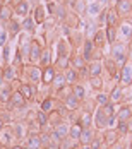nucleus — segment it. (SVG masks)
<instances>
[{"label": "nucleus", "mask_w": 132, "mask_h": 149, "mask_svg": "<svg viewBox=\"0 0 132 149\" xmlns=\"http://www.w3.org/2000/svg\"><path fill=\"white\" fill-rule=\"evenodd\" d=\"M127 48H125V45L124 43H113L112 45V57H113V60L117 62V63H124L125 65V60H127Z\"/></svg>", "instance_id": "nucleus-1"}, {"label": "nucleus", "mask_w": 132, "mask_h": 149, "mask_svg": "<svg viewBox=\"0 0 132 149\" xmlns=\"http://www.w3.org/2000/svg\"><path fill=\"white\" fill-rule=\"evenodd\" d=\"M132 10V0H117V7H115V12L120 15L129 14Z\"/></svg>", "instance_id": "nucleus-2"}, {"label": "nucleus", "mask_w": 132, "mask_h": 149, "mask_svg": "<svg viewBox=\"0 0 132 149\" xmlns=\"http://www.w3.org/2000/svg\"><path fill=\"white\" fill-rule=\"evenodd\" d=\"M120 82H122L124 86H131L132 84V65H124V67H122Z\"/></svg>", "instance_id": "nucleus-3"}, {"label": "nucleus", "mask_w": 132, "mask_h": 149, "mask_svg": "<svg viewBox=\"0 0 132 149\" xmlns=\"http://www.w3.org/2000/svg\"><path fill=\"white\" fill-rule=\"evenodd\" d=\"M12 135H14V130H12V129H9V127L2 129V130H0V142H2V146H10Z\"/></svg>", "instance_id": "nucleus-4"}, {"label": "nucleus", "mask_w": 132, "mask_h": 149, "mask_svg": "<svg viewBox=\"0 0 132 149\" xmlns=\"http://www.w3.org/2000/svg\"><path fill=\"white\" fill-rule=\"evenodd\" d=\"M41 141H40V134L36 132H29L28 135V149H41Z\"/></svg>", "instance_id": "nucleus-5"}, {"label": "nucleus", "mask_w": 132, "mask_h": 149, "mask_svg": "<svg viewBox=\"0 0 132 149\" xmlns=\"http://www.w3.org/2000/svg\"><path fill=\"white\" fill-rule=\"evenodd\" d=\"M19 93L24 96V100H33V98H34V94H36L34 88H33L31 84H26V82L19 86Z\"/></svg>", "instance_id": "nucleus-6"}, {"label": "nucleus", "mask_w": 132, "mask_h": 149, "mask_svg": "<svg viewBox=\"0 0 132 149\" xmlns=\"http://www.w3.org/2000/svg\"><path fill=\"white\" fill-rule=\"evenodd\" d=\"M24 103H26V100H24V96L17 91V93H12L10 94V98H9V104L14 108V106H24Z\"/></svg>", "instance_id": "nucleus-7"}, {"label": "nucleus", "mask_w": 132, "mask_h": 149, "mask_svg": "<svg viewBox=\"0 0 132 149\" xmlns=\"http://www.w3.org/2000/svg\"><path fill=\"white\" fill-rule=\"evenodd\" d=\"M55 69H52L50 65L43 69V74H41V79H43V84H52V81L55 79Z\"/></svg>", "instance_id": "nucleus-8"}, {"label": "nucleus", "mask_w": 132, "mask_h": 149, "mask_svg": "<svg viewBox=\"0 0 132 149\" xmlns=\"http://www.w3.org/2000/svg\"><path fill=\"white\" fill-rule=\"evenodd\" d=\"M94 125H96L98 129L108 125V117L103 113V110H98V111H96V115H94Z\"/></svg>", "instance_id": "nucleus-9"}, {"label": "nucleus", "mask_w": 132, "mask_h": 149, "mask_svg": "<svg viewBox=\"0 0 132 149\" xmlns=\"http://www.w3.org/2000/svg\"><path fill=\"white\" fill-rule=\"evenodd\" d=\"M93 139H94V137H93V130H91L89 127H84V129H82V132H81V135H79V139H77V141H79L81 144H89V142H91Z\"/></svg>", "instance_id": "nucleus-10"}, {"label": "nucleus", "mask_w": 132, "mask_h": 149, "mask_svg": "<svg viewBox=\"0 0 132 149\" xmlns=\"http://www.w3.org/2000/svg\"><path fill=\"white\" fill-rule=\"evenodd\" d=\"M53 134H57V135L60 137V139H65V137L69 135V127H67L65 123L59 122V123L55 125V129H53Z\"/></svg>", "instance_id": "nucleus-11"}, {"label": "nucleus", "mask_w": 132, "mask_h": 149, "mask_svg": "<svg viewBox=\"0 0 132 149\" xmlns=\"http://www.w3.org/2000/svg\"><path fill=\"white\" fill-rule=\"evenodd\" d=\"M117 141H118V132L117 130H106L105 132V142L108 144V146H113V144H117Z\"/></svg>", "instance_id": "nucleus-12"}, {"label": "nucleus", "mask_w": 132, "mask_h": 149, "mask_svg": "<svg viewBox=\"0 0 132 149\" xmlns=\"http://www.w3.org/2000/svg\"><path fill=\"white\" fill-rule=\"evenodd\" d=\"M40 57H41V46H40V43L33 41V43H31V50H29V58L31 60H40Z\"/></svg>", "instance_id": "nucleus-13"}, {"label": "nucleus", "mask_w": 132, "mask_h": 149, "mask_svg": "<svg viewBox=\"0 0 132 149\" xmlns=\"http://www.w3.org/2000/svg\"><path fill=\"white\" fill-rule=\"evenodd\" d=\"M29 12V2H26V0H22L19 5H15V14H19L21 17H26Z\"/></svg>", "instance_id": "nucleus-14"}, {"label": "nucleus", "mask_w": 132, "mask_h": 149, "mask_svg": "<svg viewBox=\"0 0 132 149\" xmlns=\"http://www.w3.org/2000/svg\"><path fill=\"white\" fill-rule=\"evenodd\" d=\"M115 117H117L118 122H125L129 117H132V110L129 108V106H124V108H120L118 113H115Z\"/></svg>", "instance_id": "nucleus-15"}, {"label": "nucleus", "mask_w": 132, "mask_h": 149, "mask_svg": "<svg viewBox=\"0 0 132 149\" xmlns=\"http://www.w3.org/2000/svg\"><path fill=\"white\" fill-rule=\"evenodd\" d=\"M101 70H103V65H101V63H100V62H93V63L89 65L88 74L91 75V77H98V75L101 74Z\"/></svg>", "instance_id": "nucleus-16"}, {"label": "nucleus", "mask_w": 132, "mask_h": 149, "mask_svg": "<svg viewBox=\"0 0 132 149\" xmlns=\"http://www.w3.org/2000/svg\"><path fill=\"white\" fill-rule=\"evenodd\" d=\"M12 17V7L10 5H2L0 7V19L2 21H10Z\"/></svg>", "instance_id": "nucleus-17"}, {"label": "nucleus", "mask_w": 132, "mask_h": 149, "mask_svg": "<svg viewBox=\"0 0 132 149\" xmlns=\"http://www.w3.org/2000/svg\"><path fill=\"white\" fill-rule=\"evenodd\" d=\"M81 132H82V125L81 123H74L72 127L69 129V137L71 139H79V135H81Z\"/></svg>", "instance_id": "nucleus-18"}, {"label": "nucleus", "mask_w": 132, "mask_h": 149, "mask_svg": "<svg viewBox=\"0 0 132 149\" xmlns=\"http://www.w3.org/2000/svg\"><path fill=\"white\" fill-rule=\"evenodd\" d=\"M105 36H106L108 43L113 45V43L117 41V29H115V26H108V29H106V33H105Z\"/></svg>", "instance_id": "nucleus-19"}, {"label": "nucleus", "mask_w": 132, "mask_h": 149, "mask_svg": "<svg viewBox=\"0 0 132 149\" xmlns=\"http://www.w3.org/2000/svg\"><path fill=\"white\" fill-rule=\"evenodd\" d=\"M93 48H96V46L93 45V41H86L84 43V52H82V58L84 60H89L91 57H93Z\"/></svg>", "instance_id": "nucleus-20"}, {"label": "nucleus", "mask_w": 132, "mask_h": 149, "mask_svg": "<svg viewBox=\"0 0 132 149\" xmlns=\"http://www.w3.org/2000/svg\"><path fill=\"white\" fill-rule=\"evenodd\" d=\"M45 19H46V12H45V9L41 5H38V7L34 9V21L40 22V24H43Z\"/></svg>", "instance_id": "nucleus-21"}, {"label": "nucleus", "mask_w": 132, "mask_h": 149, "mask_svg": "<svg viewBox=\"0 0 132 149\" xmlns=\"http://www.w3.org/2000/svg\"><path fill=\"white\" fill-rule=\"evenodd\" d=\"M64 77H65V82H67V84H74V82H77L75 69H67V70H65V74H64Z\"/></svg>", "instance_id": "nucleus-22"}, {"label": "nucleus", "mask_w": 132, "mask_h": 149, "mask_svg": "<svg viewBox=\"0 0 132 149\" xmlns=\"http://www.w3.org/2000/svg\"><path fill=\"white\" fill-rule=\"evenodd\" d=\"M72 67L75 69V70H82V69H86V60L82 58L81 55L74 57L72 58Z\"/></svg>", "instance_id": "nucleus-23"}, {"label": "nucleus", "mask_w": 132, "mask_h": 149, "mask_svg": "<svg viewBox=\"0 0 132 149\" xmlns=\"http://www.w3.org/2000/svg\"><path fill=\"white\" fill-rule=\"evenodd\" d=\"M52 84H53L55 91H59V89H62V88H64V86H65L67 82H65V77H64L62 74H59V75L55 74V79L52 81Z\"/></svg>", "instance_id": "nucleus-24"}, {"label": "nucleus", "mask_w": 132, "mask_h": 149, "mask_svg": "<svg viewBox=\"0 0 132 149\" xmlns=\"http://www.w3.org/2000/svg\"><path fill=\"white\" fill-rule=\"evenodd\" d=\"M110 101H112V103L122 101V88H120V86H115V88H113L112 94H110Z\"/></svg>", "instance_id": "nucleus-25"}, {"label": "nucleus", "mask_w": 132, "mask_h": 149, "mask_svg": "<svg viewBox=\"0 0 132 149\" xmlns=\"http://www.w3.org/2000/svg\"><path fill=\"white\" fill-rule=\"evenodd\" d=\"M72 94L81 101V100H84V96H86V89L82 88V86H79V84H75V86H72Z\"/></svg>", "instance_id": "nucleus-26"}, {"label": "nucleus", "mask_w": 132, "mask_h": 149, "mask_svg": "<svg viewBox=\"0 0 132 149\" xmlns=\"http://www.w3.org/2000/svg\"><path fill=\"white\" fill-rule=\"evenodd\" d=\"M28 77L31 79V82H38L40 77H41L40 69H36V67H29V70H28Z\"/></svg>", "instance_id": "nucleus-27"}, {"label": "nucleus", "mask_w": 132, "mask_h": 149, "mask_svg": "<svg viewBox=\"0 0 132 149\" xmlns=\"http://www.w3.org/2000/svg\"><path fill=\"white\" fill-rule=\"evenodd\" d=\"M93 45L96 46V48H101L105 45V33L103 31H98L96 34H94V40H93Z\"/></svg>", "instance_id": "nucleus-28"}, {"label": "nucleus", "mask_w": 132, "mask_h": 149, "mask_svg": "<svg viewBox=\"0 0 132 149\" xmlns=\"http://www.w3.org/2000/svg\"><path fill=\"white\" fill-rule=\"evenodd\" d=\"M79 123L82 125V129H84V127H89V125L93 123V115H91V111L82 113V117H81V120H79Z\"/></svg>", "instance_id": "nucleus-29"}, {"label": "nucleus", "mask_w": 132, "mask_h": 149, "mask_svg": "<svg viewBox=\"0 0 132 149\" xmlns=\"http://www.w3.org/2000/svg\"><path fill=\"white\" fill-rule=\"evenodd\" d=\"M65 104H67L71 110H75V108L79 106V100H77L74 94H71V96H67V98H65Z\"/></svg>", "instance_id": "nucleus-30"}, {"label": "nucleus", "mask_w": 132, "mask_h": 149, "mask_svg": "<svg viewBox=\"0 0 132 149\" xmlns=\"http://www.w3.org/2000/svg\"><path fill=\"white\" fill-rule=\"evenodd\" d=\"M101 110H103V113H105L108 118H110V117H115V106H113V103H106Z\"/></svg>", "instance_id": "nucleus-31"}, {"label": "nucleus", "mask_w": 132, "mask_h": 149, "mask_svg": "<svg viewBox=\"0 0 132 149\" xmlns=\"http://www.w3.org/2000/svg\"><path fill=\"white\" fill-rule=\"evenodd\" d=\"M52 106H53V100H52V98H46V100L41 101V111L50 113V111H52Z\"/></svg>", "instance_id": "nucleus-32"}, {"label": "nucleus", "mask_w": 132, "mask_h": 149, "mask_svg": "<svg viewBox=\"0 0 132 149\" xmlns=\"http://www.w3.org/2000/svg\"><path fill=\"white\" fill-rule=\"evenodd\" d=\"M106 22H108V26H115L117 24V12L115 10H108L106 12Z\"/></svg>", "instance_id": "nucleus-33"}, {"label": "nucleus", "mask_w": 132, "mask_h": 149, "mask_svg": "<svg viewBox=\"0 0 132 149\" xmlns=\"http://www.w3.org/2000/svg\"><path fill=\"white\" fill-rule=\"evenodd\" d=\"M74 9L77 10V14H84V10H86V3H84V0H74Z\"/></svg>", "instance_id": "nucleus-34"}, {"label": "nucleus", "mask_w": 132, "mask_h": 149, "mask_svg": "<svg viewBox=\"0 0 132 149\" xmlns=\"http://www.w3.org/2000/svg\"><path fill=\"white\" fill-rule=\"evenodd\" d=\"M120 31H122V34H124L125 38H131L132 36V26L129 22H124V24L120 26Z\"/></svg>", "instance_id": "nucleus-35"}, {"label": "nucleus", "mask_w": 132, "mask_h": 149, "mask_svg": "<svg viewBox=\"0 0 132 149\" xmlns=\"http://www.w3.org/2000/svg\"><path fill=\"white\" fill-rule=\"evenodd\" d=\"M40 62H41V65L45 67H48L50 65V52L48 50H45V52H41V57H40Z\"/></svg>", "instance_id": "nucleus-36"}, {"label": "nucleus", "mask_w": 132, "mask_h": 149, "mask_svg": "<svg viewBox=\"0 0 132 149\" xmlns=\"http://www.w3.org/2000/svg\"><path fill=\"white\" fill-rule=\"evenodd\" d=\"M60 122V113H57V111H50V115H48V123H52V125H57Z\"/></svg>", "instance_id": "nucleus-37"}, {"label": "nucleus", "mask_w": 132, "mask_h": 149, "mask_svg": "<svg viewBox=\"0 0 132 149\" xmlns=\"http://www.w3.org/2000/svg\"><path fill=\"white\" fill-rule=\"evenodd\" d=\"M96 103L101 104V106H105L106 103H110V96H108V94H105V93H100V94L96 96Z\"/></svg>", "instance_id": "nucleus-38"}, {"label": "nucleus", "mask_w": 132, "mask_h": 149, "mask_svg": "<svg viewBox=\"0 0 132 149\" xmlns=\"http://www.w3.org/2000/svg\"><path fill=\"white\" fill-rule=\"evenodd\" d=\"M117 132H118V135H127L129 134V129H127V123H125V122H118L117 123Z\"/></svg>", "instance_id": "nucleus-39"}, {"label": "nucleus", "mask_w": 132, "mask_h": 149, "mask_svg": "<svg viewBox=\"0 0 132 149\" xmlns=\"http://www.w3.org/2000/svg\"><path fill=\"white\" fill-rule=\"evenodd\" d=\"M21 28H24L26 31H29V33H33V31H34V21H33V19H28V17H26Z\"/></svg>", "instance_id": "nucleus-40"}, {"label": "nucleus", "mask_w": 132, "mask_h": 149, "mask_svg": "<svg viewBox=\"0 0 132 149\" xmlns=\"http://www.w3.org/2000/svg\"><path fill=\"white\" fill-rule=\"evenodd\" d=\"M36 118H38V125H40V127H45V125L48 123V117H46L45 111H40V113L36 115Z\"/></svg>", "instance_id": "nucleus-41"}, {"label": "nucleus", "mask_w": 132, "mask_h": 149, "mask_svg": "<svg viewBox=\"0 0 132 149\" xmlns=\"http://www.w3.org/2000/svg\"><path fill=\"white\" fill-rule=\"evenodd\" d=\"M3 77L9 79V81H12V79L15 77V69L14 67H7V69L3 70Z\"/></svg>", "instance_id": "nucleus-42"}, {"label": "nucleus", "mask_w": 132, "mask_h": 149, "mask_svg": "<svg viewBox=\"0 0 132 149\" xmlns=\"http://www.w3.org/2000/svg\"><path fill=\"white\" fill-rule=\"evenodd\" d=\"M10 86H5L3 88V91H2V94H0V100L2 101H9V98H10Z\"/></svg>", "instance_id": "nucleus-43"}, {"label": "nucleus", "mask_w": 132, "mask_h": 149, "mask_svg": "<svg viewBox=\"0 0 132 149\" xmlns=\"http://www.w3.org/2000/svg\"><path fill=\"white\" fill-rule=\"evenodd\" d=\"M9 31H10V34H17V33L21 31V24L15 22V21H10V28H9Z\"/></svg>", "instance_id": "nucleus-44"}, {"label": "nucleus", "mask_w": 132, "mask_h": 149, "mask_svg": "<svg viewBox=\"0 0 132 149\" xmlns=\"http://www.w3.org/2000/svg\"><path fill=\"white\" fill-rule=\"evenodd\" d=\"M91 86H93L94 89H96V88L100 89V88L103 86V81H101V77H100V75H98V77H91Z\"/></svg>", "instance_id": "nucleus-45"}, {"label": "nucleus", "mask_w": 132, "mask_h": 149, "mask_svg": "<svg viewBox=\"0 0 132 149\" xmlns=\"http://www.w3.org/2000/svg\"><path fill=\"white\" fill-rule=\"evenodd\" d=\"M105 65H106V69H108L110 75L115 74V62H112V60H106V62H105Z\"/></svg>", "instance_id": "nucleus-46"}, {"label": "nucleus", "mask_w": 132, "mask_h": 149, "mask_svg": "<svg viewBox=\"0 0 132 149\" xmlns=\"http://www.w3.org/2000/svg\"><path fill=\"white\" fill-rule=\"evenodd\" d=\"M89 146H91V149H100L101 148V141H100V139H93V141L89 142Z\"/></svg>", "instance_id": "nucleus-47"}, {"label": "nucleus", "mask_w": 132, "mask_h": 149, "mask_svg": "<svg viewBox=\"0 0 132 149\" xmlns=\"http://www.w3.org/2000/svg\"><path fill=\"white\" fill-rule=\"evenodd\" d=\"M59 63L60 67H64V69H67V55H60V58H59Z\"/></svg>", "instance_id": "nucleus-48"}, {"label": "nucleus", "mask_w": 132, "mask_h": 149, "mask_svg": "<svg viewBox=\"0 0 132 149\" xmlns=\"http://www.w3.org/2000/svg\"><path fill=\"white\" fill-rule=\"evenodd\" d=\"M89 12H91V15H96L100 12V5H98V3H93V5L89 7Z\"/></svg>", "instance_id": "nucleus-49"}, {"label": "nucleus", "mask_w": 132, "mask_h": 149, "mask_svg": "<svg viewBox=\"0 0 132 149\" xmlns=\"http://www.w3.org/2000/svg\"><path fill=\"white\" fill-rule=\"evenodd\" d=\"M48 10H50V12H52V14H53V12H57V5H55V3H53V2H52V3H50V5H48Z\"/></svg>", "instance_id": "nucleus-50"}, {"label": "nucleus", "mask_w": 132, "mask_h": 149, "mask_svg": "<svg viewBox=\"0 0 132 149\" xmlns=\"http://www.w3.org/2000/svg\"><path fill=\"white\" fill-rule=\"evenodd\" d=\"M125 123H127V129H129V132L132 130V117H129V118L125 120Z\"/></svg>", "instance_id": "nucleus-51"}, {"label": "nucleus", "mask_w": 132, "mask_h": 149, "mask_svg": "<svg viewBox=\"0 0 132 149\" xmlns=\"http://www.w3.org/2000/svg\"><path fill=\"white\" fill-rule=\"evenodd\" d=\"M3 43H5V34L2 33V34H0V45H3Z\"/></svg>", "instance_id": "nucleus-52"}, {"label": "nucleus", "mask_w": 132, "mask_h": 149, "mask_svg": "<svg viewBox=\"0 0 132 149\" xmlns=\"http://www.w3.org/2000/svg\"><path fill=\"white\" fill-rule=\"evenodd\" d=\"M45 149H59V146H53V144H48V146H45Z\"/></svg>", "instance_id": "nucleus-53"}, {"label": "nucleus", "mask_w": 132, "mask_h": 149, "mask_svg": "<svg viewBox=\"0 0 132 149\" xmlns=\"http://www.w3.org/2000/svg\"><path fill=\"white\" fill-rule=\"evenodd\" d=\"M79 149H91V146H89V144H81V148Z\"/></svg>", "instance_id": "nucleus-54"}, {"label": "nucleus", "mask_w": 132, "mask_h": 149, "mask_svg": "<svg viewBox=\"0 0 132 149\" xmlns=\"http://www.w3.org/2000/svg\"><path fill=\"white\" fill-rule=\"evenodd\" d=\"M113 146H115V149H125L124 146H120V144H113Z\"/></svg>", "instance_id": "nucleus-55"}, {"label": "nucleus", "mask_w": 132, "mask_h": 149, "mask_svg": "<svg viewBox=\"0 0 132 149\" xmlns=\"http://www.w3.org/2000/svg\"><path fill=\"white\" fill-rule=\"evenodd\" d=\"M129 52H131V55H132V41L129 43Z\"/></svg>", "instance_id": "nucleus-56"}, {"label": "nucleus", "mask_w": 132, "mask_h": 149, "mask_svg": "<svg viewBox=\"0 0 132 149\" xmlns=\"http://www.w3.org/2000/svg\"><path fill=\"white\" fill-rule=\"evenodd\" d=\"M12 149H22V148H21V146H15V148H12Z\"/></svg>", "instance_id": "nucleus-57"}, {"label": "nucleus", "mask_w": 132, "mask_h": 149, "mask_svg": "<svg viewBox=\"0 0 132 149\" xmlns=\"http://www.w3.org/2000/svg\"><path fill=\"white\" fill-rule=\"evenodd\" d=\"M29 2H34V3H36V2H40V0H29Z\"/></svg>", "instance_id": "nucleus-58"}, {"label": "nucleus", "mask_w": 132, "mask_h": 149, "mask_svg": "<svg viewBox=\"0 0 132 149\" xmlns=\"http://www.w3.org/2000/svg\"><path fill=\"white\" fill-rule=\"evenodd\" d=\"M2 148H3V146H2V142H0V149H2Z\"/></svg>", "instance_id": "nucleus-59"}, {"label": "nucleus", "mask_w": 132, "mask_h": 149, "mask_svg": "<svg viewBox=\"0 0 132 149\" xmlns=\"http://www.w3.org/2000/svg\"><path fill=\"white\" fill-rule=\"evenodd\" d=\"M129 149H132V142H131V148H129Z\"/></svg>", "instance_id": "nucleus-60"}, {"label": "nucleus", "mask_w": 132, "mask_h": 149, "mask_svg": "<svg viewBox=\"0 0 132 149\" xmlns=\"http://www.w3.org/2000/svg\"><path fill=\"white\" fill-rule=\"evenodd\" d=\"M0 127H2V120H0Z\"/></svg>", "instance_id": "nucleus-61"}]
</instances>
